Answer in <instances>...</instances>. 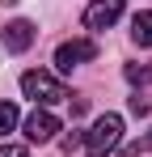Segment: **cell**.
Instances as JSON below:
<instances>
[{
	"label": "cell",
	"mask_w": 152,
	"mask_h": 157,
	"mask_svg": "<svg viewBox=\"0 0 152 157\" xmlns=\"http://www.w3.org/2000/svg\"><path fill=\"white\" fill-rule=\"evenodd\" d=\"M118 140H123V115L106 110L97 123L85 132V153H89V157H106V153L118 149Z\"/></svg>",
	"instance_id": "1"
},
{
	"label": "cell",
	"mask_w": 152,
	"mask_h": 157,
	"mask_svg": "<svg viewBox=\"0 0 152 157\" xmlns=\"http://www.w3.org/2000/svg\"><path fill=\"white\" fill-rule=\"evenodd\" d=\"M21 94H25V98H34V102H42V106H55V102H63V98H68L63 81L51 77V72H38V68L21 77Z\"/></svg>",
	"instance_id": "2"
},
{
	"label": "cell",
	"mask_w": 152,
	"mask_h": 157,
	"mask_svg": "<svg viewBox=\"0 0 152 157\" xmlns=\"http://www.w3.org/2000/svg\"><path fill=\"white\" fill-rule=\"evenodd\" d=\"M89 59H97V43L93 38H72V43H59L55 47V68L59 72H72L80 64H89Z\"/></svg>",
	"instance_id": "3"
},
{
	"label": "cell",
	"mask_w": 152,
	"mask_h": 157,
	"mask_svg": "<svg viewBox=\"0 0 152 157\" xmlns=\"http://www.w3.org/2000/svg\"><path fill=\"white\" fill-rule=\"evenodd\" d=\"M4 51L9 55H21V51H30L34 47V38H38V30H34V21H25V17H17V21H9L4 26Z\"/></svg>",
	"instance_id": "4"
},
{
	"label": "cell",
	"mask_w": 152,
	"mask_h": 157,
	"mask_svg": "<svg viewBox=\"0 0 152 157\" xmlns=\"http://www.w3.org/2000/svg\"><path fill=\"white\" fill-rule=\"evenodd\" d=\"M118 17H123V0H93L85 9V26L89 30H110Z\"/></svg>",
	"instance_id": "5"
},
{
	"label": "cell",
	"mask_w": 152,
	"mask_h": 157,
	"mask_svg": "<svg viewBox=\"0 0 152 157\" xmlns=\"http://www.w3.org/2000/svg\"><path fill=\"white\" fill-rule=\"evenodd\" d=\"M55 132H59V119L51 115L47 106L25 119V140H30V144H47V140H55Z\"/></svg>",
	"instance_id": "6"
},
{
	"label": "cell",
	"mask_w": 152,
	"mask_h": 157,
	"mask_svg": "<svg viewBox=\"0 0 152 157\" xmlns=\"http://www.w3.org/2000/svg\"><path fill=\"white\" fill-rule=\"evenodd\" d=\"M131 38L139 47H152V13H135L131 17Z\"/></svg>",
	"instance_id": "7"
},
{
	"label": "cell",
	"mask_w": 152,
	"mask_h": 157,
	"mask_svg": "<svg viewBox=\"0 0 152 157\" xmlns=\"http://www.w3.org/2000/svg\"><path fill=\"white\" fill-rule=\"evenodd\" d=\"M123 77L131 81V85H148V81H152V64H127Z\"/></svg>",
	"instance_id": "8"
},
{
	"label": "cell",
	"mask_w": 152,
	"mask_h": 157,
	"mask_svg": "<svg viewBox=\"0 0 152 157\" xmlns=\"http://www.w3.org/2000/svg\"><path fill=\"white\" fill-rule=\"evenodd\" d=\"M13 128H17V106H13V102H0V136H9Z\"/></svg>",
	"instance_id": "9"
},
{
	"label": "cell",
	"mask_w": 152,
	"mask_h": 157,
	"mask_svg": "<svg viewBox=\"0 0 152 157\" xmlns=\"http://www.w3.org/2000/svg\"><path fill=\"white\" fill-rule=\"evenodd\" d=\"M0 157H30L25 144H0Z\"/></svg>",
	"instance_id": "10"
},
{
	"label": "cell",
	"mask_w": 152,
	"mask_h": 157,
	"mask_svg": "<svg viewBox=\"0 0 152 157\" xmlns=\"http://www.w3.org/2000/svg\"><path fill=\"white\" fill-rule=\"evenodd\" d=\"M127 106H131V115H148V98H139V94H135Z\"/></svg>",
	"instance_id": "11"
},
{
	"label": "cell",
	"mask_w": 152,
	"mask_h": 157,
	"mask_svg": "<svg viewBox=\"0 0 152 157\" xmlns=\"http://www.w3.org/2000/svg\"><path fill=\"white\" fill-rule=\"evenodd\" d=\"M139 149H152V132L144 136V140H135V144H131V153H139Z\"/></svg>",
	"instance_id": "12"
}]
</instances>
